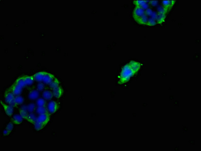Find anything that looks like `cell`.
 Segmentation results:
<instances>
[{
	"label": "cell",
	"instance_id": "obj_1",
	"mask_svg": "<svg viewBox=\"0 0 201 151\" xmlns=\"http://www.w3.org/2000/svg\"><path fill=\"white\" fill-rule=\"evenodd\" d=\"M132 75V70L130 69V68L126 65L123 69L122 72L121 73V79L123 82L127 80L129 78V77L131 76Z\"/></svg>",
	"mask_w": 201,
	"mask_h": 151
},
{
	"label": "cell",
	"instance_id": "obj_2",
	"mask_svg": "<svg viewBox=\"0 0 201 151\" xmlns=\"http://www.w3.org/2000/svg\"><path fill=\"white\" fill-rule=\"evenodd\" d=\"M15 94L12 91L7 92L5 95V99L6 102L11 105L12 106H15L16 105L14 102L15 99Z\"/></svg>",
	"mask_w": 201,
	"mask_h": 151
},
{
	"label": "cell",
	"instance_id": "obj_3",
	"mask_svg": "<svg viewBox=\"0 0 201 151\" xmlns=\"http://www.w3.org/2000/svg\"><path fill=\"white\" fill-rule=\"evenodd\" d=\"M50 119V118L49 114L47 113H45L39 115V116H38L37 117V122L45 126L49 122Z\"/></svg>",
	"mask_w": 201,
	"mask_h": 151
},
{
	"label": "cell",
	"instance_id": "obj_4",
	"mask_svg": "<svg viewBox=\"0 0 201 151\" xmlns=\"http://www.w3.org/2000/svg\"><path fill=\"white\" fill-rule=\"evenodd\" d=\"M144 10L141 7H136L133 11L134 18L136 20H138V19L139 18H140V17L142 16L143 15H144Z\"/></svg>",
	"mask_w": 201,
	"mask_h": 151
},
{
	"label": "cell",
	"instance_id": "obj_5",
	"mask_svg": "<svg viewBox=\"0 0 201 151\" xmlns=\"http://www.w3.org/2000/svg\"><path fill=\"white\" fill-rule=\"evenodd\" d=\"M2 105L4 107V109L5 110V111L6 114L9 116H11L13 113L14 111V109L13 106H11V105H7L6 104H4L2 102V101H1Z\"/></svg>",
	"mask_w": 201,
	"mask_h": 151
},
{
	"label": "cell",
	"instance_id": "obj_6",
	"mask_svg": "<svg viewBox=\"0 0 201 151\" xmlns=\"http://www.w3.org/2000/svg\"><path fill=\"white\" fill-rule=\"evenodd\" d=\"M58 108L57 103L55 101H51L49 103L48 106V109L49 111L51 113H54L56 112Z\"/></svg>",
	"mask_w": 201,
	"mask_h": 151
},
{
	"label": "cell",
	"instance_id": "obj_7",
	"mask_svg": "<svg viewBox=\"0 0 201 151\" xmlns=\"http://www.w3.org/2000/svg\"><path fill=\"white\" fill-rule=\"evenodd\" d=\"M55 77L53 75L46 72V73L44 74L43 81H44V82L45 84H50L53 81Z\"/></svg>",
	"mask_w": 201,
	"mask_h": 151
},
{
	"label": "cell",
	"instance_id": "obj_8",
	"mask_svg": "<svg viewBox=\"0 0 201 151\" xmlns=\"http://www.w3.org/2000/svg\"><path fill=\"white\" fill-rule=\"evenodd\" d=\"M22 88L20 86L17 84H15L13 86L11 87L12 92L16 95H19L22 93Z\"/></svg>",
	"mask_w": 201,
	"mask_h": 151
},
{
	"label": "cell",
	"instance_id": "obj_9",
	"mask_svg": "<svg viewBox=\"0 0 201 151\" xmlns=\"http://www.w3.org/2000/svg\"><path fill=\"white\" fill-rule=\"evenodd\" d=\"M63 93V89L61 87H58L53 89V94L54 96L57 98H59L62 96Z\"/></svg>",
	"mask_w": 201,
	"mask_h": 151
},
{
	"label": "cell",
	"instance_id": "obj_10",
	"mask_svg": "<svg viewBox=\"0 0 201 151\" xmlns=\"http://www.w3.org/2000/svg\"><path fill=\"white\" fill-rule=\"evenodd\" d=\"M14 128V124L12 122H9L3 131V134L5 136L8 135L12 132Z\"/></svg>",
	"mask_w": 201,
	"mask_h": 151
},
{
	"label": "cell",
	"instance_id": "obj_11",
	"mask_svg": "<svg viewBox=\"0 0 201 151\" xmlns=\"http://www.w3.org/2000/svg\"><path fill=\"white\" fill-rule=\"evenodd\" d=\"M45 73H46L45 72H39L36 73V74L34 75L33 76L34 80L38 82L42 81H43Z\"/></svg>",
	"mask_w": 201,
	"mask_h": 151
},
{
	"label": "cell",
	"instance_id": "obj_12",
	"mask_svg": "<svg viewBox=\"0 0 201 151\" xmlns=\"http://www.w3.org/2000/svg\"><path fill=\"white\" fill-rule=\"evenodd\" d=\"M39 96V92L38 91L34 90L31 91L28 94V97L31 100H35L38 98Z\"/></svg>",
	"mask_w": 201,
	"mask_h": 151
},
{
	"label": "cell",
	"instance_id": "obj_13",
	"mask_svg": "<svg viewBox=\"0 0 201 151\" xmlns=\"http://www.w3.org/2000/svg\"><path fill=\"white\" fill-rule=\"evenodd\" d=\"M23 118L20 115L16 114L14 115L13 117V120L14 122L16 124H21L23 122Z\"/></svg>",
	"mask_w": 201,
	"mask_h": 151
},
{
	"label": "cell",
	"instance_id": "obj_14",
	"mask_svg": "<svg viewBox=\"0 0 201 151\" xmlns=\"http://www.w3.org/2000/svg\"><path fill=\"white\" fill-rule=\"evenodd\" d=\"M43 96L44 99L47 100H50L52 98L53 94L50 91H45L43 93Z\"/></svg>",
	"mask_w": 201,
	"mask_h": 151
},
{
	"label": "cell",
	"instance_id": "obj_15",
	"mask_svg": "<svg viewBox=\"0 0 201 151\" xmlns=\"http://www.w3.org/2000/svg\"><path fill=\"white\" fill-rule=\"evenodd\" d=\"M25 82L26 83L27 86L31 85L34 82V78L33 76H25L23 77Z\"/></svg>",
	"mask_w": 201,
	"mask_h": 151
},
{
	"label": "cell",
	"instance_id": "obj_16",
	"mask_svg": "<svg viewBox=\"0 0 201 151\" xmlns=\"http://www.w3.org/2000/svg\"><path fill=\"white\" fill-rule=\"evenodd\" d=\"M148 21V18L147 16V15L144 14L143 15V16L140 17V18H139L137 20V21L138 23L142 24H147Z\"/></svg>",
	"mask_w": 201,
	"mask_h": 151
},
{
	"label": "cell",
	"instance_id": "obj_17",
	"mask_svg": "<svg viewBox=\"0 0 201 151\" xmlns=\"http://www.w3.org/2000/svg\"><path fill=\"white\" fill-rule=\"evenodd\" d=\"M15 83L17 84V85H18L19 86H20L22 88L25 87L26 86H27L25 82V80H24V79L23 77L18 78L16 80Z\"/></svg>",
	"mask_w": 201,
	"mask_h": 151
},
{
	"label": "cell",
	"instance_id": "obj_18",
	"mask_svg": "<svg viewBox=\"0 0 201 151\" xmlns=\"http://www.w3.org/2000/svg\"><path fill=\"white\" fill-rule=\"evenodd\" d=\"M29 122L32 123L33 124L36 122L37 118L36 117V116L32 113H31L29 114H28V117L26 119Z\"/></svg>",
	"mask_w": 201,
	"mask_h": 151
},
{
	"label": "cell",
	"instance_id": "obj_19",
	"mask_svg": "<svg viewBox=\"0 0 201 151\" xmlns=\"http://www.w3.org/2000/svg\"><path fill=\"white\" fill-rule=\"evenodd\" d=\"M59 81L57 78H55L53 81L50 84V87L52 89H54L55 88H57L59 87Z\"/></svg>",
	"mask_w": 201,
	"mask_h": 151
},
{
	"label": "cell",
	"instance_id": "obj_20",
	"mask_svg": "<svg viewBox=\"0 0 201 151\" xmlns=\"http://www.w3.org/2000/svg\"><path fill=\"white\" fill-rule=\"evenodd\" d=\"M37 112L39 115L47 113V110L44 106H38L37 108Z\"/></svg>",
	"mask_w": 201,
	"mask_h": 151
},
{
	"label": "cell",
	"instance_id": "obj_21",
	"mask_svg": "<svg viewBox=\"0 0 201 151\" xmlns=\"http://www.w3.org/2000/svg\"><path fill=\"white\" fill-rule=\"evenodd\" d=\"M14 102L15 103L16 105H20L21 104L24 102L23 98L21 96H17L14 99Z\"/></svg>",
	"mask_w": 201,
	"mask_h": 151
},
{
	"label": "cell",
	"instance_id": "obj_22",
	"mask_svg": "<svg viewBox=\"0 0 201 151\" xmlns=\"http://www.w3.org/2000/svg\"><path fill=\"white\" fill-rule=\"evenodd\" d=\"M165 18H166V15H165L158 14V15H157V18L156 20H157V22L158 23L161 24V23H162L164 21Z\"/></svg>",
	"mask_w": 201,
	"mask_h": 151
},
{
	"label": "cell",
	"instance_id": "obj_23",
	"mask_svg": "<svg viewBox=\"0 0 201 151\" xmlns=\"http://www.w3.org/2000/svg\"><path fill=\"white\" fill-rule=\"evenodd\" d=\"M33 124H34V128L36 129V130H37V131L42 130L45 127L44 125L37 122V121L33 123Z\"/></svg>",
	"mask_w": 201,
	"mask_h": 151
},
{
	"label": "cell",
	"instance_id": "obj_24",
	"mask_svg": "<svg viewBox=\"0 0 201 151\" xmlns=\"http://www.w3.org/2000/svg\"><path fill=\"white\" fill-rule=\"evenodd\" d=\"M27 111H28L27 110H24L21 109L19 111V114L23 118L27 119L28 115Z\"/></svg>",
	"mask_w": 201,
	"mask_h": 151
},
{
	"label": "cell",
	"instance_id": "obj_25",
	"mask_svg": "<svg viewBox=\"0 0 201 151\" xmlns=\"http://www.w3.org/2000/svg\"><path fill=\"white\" fill-rule=\"evenodd\" d=\"M36 109V105L34 103H30L27 106V111L30 113H32Z\"/></svg>",
	"mask_w": 201,
	"mask_h": 151
},
{
	"label": "cell",
	"instance_id": "obj_26",
	"mask_svg": "<svg viewBox=\"0 0 201 151\" xmlns=\"http://www.w3.org/2000/svg\"><path fill=\"white\" fill-rule=\"evenodd\" d=\"M37 104L38 106H44L46 105V102L44 99L39 98L37 100Z\"/></svg>",
	"mask_w": 201,
	"mask_h": 151
},
{
	"label": "cell",
	"instance_id": "obj_27",
	"mask_svg": "<svg viewBox=\"0 0 201 151\" xmlns=\"http://www.w3.org/2000/svg\"><path fill=\"white\" fill-rule=\"evenodd\" d=\"M158 14H163V15H165L166 13L169 10L167 8H166L165 7H162L161 6H159L158 7Z\"/></svg>",
	"mask_w": 201,
	"mask_h": 151
},
{
	"label": "cell",
	"instance_id": "obj_28",
	"mask_svg": "<svg viewBox=\"0 0 201 151\" xmlns=\"http://www.w3.org/2000/svg\"><path fill=\"white\" fill-rule=\"evenodd\" d=\"M132 66L130 69H132V71H137L139 69V64L135 62H132Z\"/></svg>",
	"mask_w": 201,
	"mask_h": 151
},
{
	"label": "cell",
	"instance_id": "obj_29",
	"mask_svg": "<svg viewBox=\"0 0 201 151\" xmlns=\"http://www.w3.org/2000/svg\"><path fill=\"white\" fill-rule=\"evenodd\" d=\"M147 24L149 25V26H154L156 24V22L155 20L152 18H150L148 19V21Z\"/></svg>",
	"mask_w": 201,
	"mask_h": 151
},
{
	"label": "cell",
	"instance_id": "obj_30",
	"mask_svg": "<svg viewBox=\"0 0 201 151\" xmlns=\"http://www.w3.org/2000/svg\"><path fill=\"white\" fill-rule=\"evenodd\" d=\"M134 4L136 5V7H141L142 5L145 3V1H134Z\"/></svg>",
	"mask_w": 201,
	"mask_h": 151
},
{
	"label": "cell",
	"instance_id": "obj_31",
	"mask_svg": "<svg viewBox=\"0 0 201 151\" xmlns=\"http://www.w3.org/2000/svg\"><path fill=\"white\" fill-rule=\"evenodd\" d=\"M37 88L39 91H43L44 88V85L43 83H39L37 85Z\"/></svg>",
	"mask_w": 201,
	"mask_h": 151
},
{
	"label": "cell",
	"instance_id": "obj_32",
	"mask_svg": "<svg viewBox=\"0 0 201 151\" xmlns=\"http://www.w3.org/2000/svg\"><path fill=\"white\" fill-rule=\"evenodd\" d=\"M152 13H153L152 10L150 8L147 9L146 10V11H145V14H146L147 15H149V16H151Z\"/></svg>",
	"mask_w": 201,
	"mask_h": 151
},
{
	"label": "cell",
	"instance_id": "obj_33",
	"mask_svg": "<svg viewBox=\"0 0 201 151\" xmlns=\"http://www.w3.org/2000/svg\"><path fill=\"white\" fill-rule=\"evenodd\" d=\"M148 7H149V5L147 4V3H146V2L145 3H144L142 6H141V8L143 9H148Z\"/></svg>",
	"mask_w": 201,
	"mask_h": 151
},
{
	"label": "cell",
	"instance_id": "obj_34",
	"mask_svg": "<svg viewBox=\"0 0 201 151\" xmlns=\"http://www.w3.org/2000/svg\"><path fill=\"white\" fill-rule=\"evenodd\" d=\"M150 3L152 5V6H156L158 5V1H150Z\"/></svg>",
	"mask_w": 201,
	"mask_h": 151
},
{
	"label": "cell",
	"instance_id": "obj_35",
	"mask_svg": "<svg viewBox=\"0 0 201 151\" xmlns=\"http://www.w3.org/2000/svg\"><path fill=\"white\" fill-rule=\"evenodd\" d=\"M157 15H158V14H157V13H156L155 12H153L152 13V15H151L152 18V19H154V20L156 19L157 17Z\"/></svg>",
	"mask_w": 201,
	"mask_h": 151
},
{
	"label": "cell",
	"instance_id": "obj_36",
	"mask_svg": "<svg viewBox=\"0 0 201 151\" xmlns=\"http://www.w3.org/2000/svg\"><path fill=\"white\" fill-rule=\"evenodd\" d=\"M21 109L24 110H27V105H22L21 107Z\"/></svg>",
	"mask_w": 201,
	"mask_h": 151
}]
</instances>
